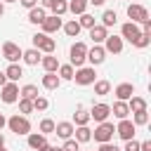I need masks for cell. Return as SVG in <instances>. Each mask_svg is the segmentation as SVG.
I'll use <instances>...</instances> for the list:
<instances>
[{
    "label": "cell",
    "instance_id": "36",
    "mask_svg": "<svg viewBox=\"0 0 151 151\" xmlns=\"http://www.w3.org/2000/svg\"><path fill=\"white\" fill-rule=\"evenodd\" d=\"M78 24H80V28H87V31H90L92 26H97V19H94L92 14H87V12H85V14H80Z\"/></svg>",
    "mask_w": 151,
    "mask_h": 151
},
{
    "label": "cell",
    "instance_id": "21",
    "mask_svg": "<svg viewBox=\"0 0 151 151\" xmlns=\"http://www.w3.org/2000/svg\"><path fill=\"white\" fill-rule=\"evenodd\" d=\"M146 99L144 97H137V94H132L130 99H127V109H130V113H137V111H146Z\"/></svg>",
    "mask_w": 151,
    "mask_h": 151
},
{
    "label": "cell",
    "instance_id": "7",
    "mask_svg": "<svg viewBox=\"0 0 151 151\" xmlns=\"http://www.w3.org/2000/svg\"><path fill=\"white\" fill-rule=\"evenodd\" d=\"M134 132H137V125H134L130 118H125V120H118V125H116V134H118L123 142H127V139H134Z\"/></svg>",
    "mask_w": 151,
    "mask_h": 151
},
{
    "label": "cell",
    "instance_id": "32",
    "mask_svg": "<svg viewBox=\"0 0 151 151\" xmlns=\"http://www.w3.org/2000/svg\"><path fill=\"white\" fill-rule=\"evenodd\" d=\"M35 97H38V87H35V85H31V83H28V85H24V87L19 90V99H31V101H33Z\"/></svg>",
    "mask_w": 151,
    "mask_h": 151
},
{
    "label": "cell",
    "instance_id": "45",
    "mask_svg": "<svg viewBox=\"0 0 151 151\" xmlns=\"http://www.w3.org/2000/svg\"><path fill=\"white\" fill-rule=\"evenodd\" d=\"M139 151H151V139H146V142H139Z\"/></svg>",
    "mask_w": 151,
    "mask_h": 151
},
{
    "label": "cell",
    "instance_id": "29",
    "mask_svg": "<svg viewBox=\"0 0 151 151\" xmlns=\"http://www.w3.org/2000/svg\"><path fill=\"white\" fill-rule=\"evenodd\" d=\"M68 12L71 14H85L87 12V0H68Z\"/></svg>",
    "mask_w": 151,
    "mask_h": 151
},
{
    "label": "cell",
    "instance_id": "19",
    "mask_svg": "<svg viewBox=\"0 0 151 151\" xmlns=\"http://www.w3.org/2000/svg\"><path fill=\"white\" fill-rule=\"evenodd\" d=\"M45 17H47V9H42L40 5H35L33 9H28V21L35 24V26H40V24L45 21Z\"/></svg>",
    "mask_w": 151,
    "mask_h": 151
},
{
    "label": "cell",
    "instance_id": "41",
    "mask_svg": "<svg viewBox=\"0 0 151 151\" xmlns=\"http://www.w3.org/2000/svg\"><path fill=\"white\" fill-rule=\"evenodd\" d=\"M61 151H80V144L71 137V139H64V146H61Z\"/></svg>",
    "mask_w": 151,
    "mask_h": 151
},
{
    "label": "cell",
    "instance_id": "46",
    "mask_svg": "<svg viewBox=\"0 0 151 151\" xmlns=\"http://www.w3.org/2000/svg\"><path fill=\"white\" fill-rule=\"evenodd\" d=\"M52 5H54V0H40V7H42V9H50Z\"/></svg>",
    "mask_w": 151,
    "mask_h": 151
},
{
    "label": "cell",
    "instance_id": "14",
    "mask_svg": "<svg viewBox=\"0 0 151 151\" xmlns=\"http://www.w3.org/2000/svg\"><path fill=\"white\" fill-rule=\"evenodd\" d=\"M35 50H38L40 54H52V52L57 50V42H54V38H50V35H45V33H40V40H38V45H35Z\"/></svg>",
    "mask_w": 151,
    "mask_h": 151
},
{
    "label": "cell",
    "instance_id": "31",
    "mask_svg": "<svg viewBox=\"0 0 151 151\" xmlns=\"http://www.w3.org/2000/svg\"><path fill=\"white\" fill-rule=\"evenodd\" d=\"M116 21H118V14H116L113 9H104V14H101V26H104V28H111V26H116Z\"/></svg>",
    "mask_w": 151,
    "mask_h": 151
},
{
    "label": "cell",
    "instance_id": "26",
    "mask_svg": "<svg viewBox=\"0 0 151 151\" xmlns=\"http://www.w3.org/2000/svg\"><path fill=\"white\" fill-rule=\"evenodd\" d=\"M61 28H64V33H66L68 38H78V33L83 31V28H80V24H78V19H71V21L61 24Z\"/></svg>",
    "mask_w": 151,
    "mask_h": 151
},
{
    "label": "cell",
    "instance_id": "50",
    "mask_svg": "<svg viewBox=\"0 0 151 151\" xmlns=\"http://www.w3.org/2000/svg\"><path fill=\"white\" fill-rule=\"evenodd\" d=\"M40 151H61V146H50V144H47V146L40 149Z\"/></svg>",
    "mask_w": 151,
    "mask_h": 151
},
{
    "label": "cell",
    "instance_id": "48",
    "mask_svg": "<svg viewBox=\"0 0 151 151\" xmlns=\"http://www.w3.org/2000/svg\"><path fill=\"white\" fill-rule=\"evenodd\" d=\"M106 0H87V5H94V7H101Z\"/></svg>",
    "mask_w": 151,
    "mask_h": 151
},
{
    "label": "cell",
    "instance_id": "1",
    "mask_svg": "<svg viewBox=\"0 0 151 151\" xmlns=\"http://www.w3.org/2000/svg\"><path fill=\"white\" fill-rule=\"evenodd\" d=\"M68 57H71V66H73V68H80V66L87 61V45H85L83 40L73 42L71 50H68Z\"/></svg>",
    "mask_w": 151,
    "mask_h": 151
},
{
    "label": "cell",
    "instance_id": "4",
    "mask_svg": "<svg viewBox=\"0 0 151 151\" xmlns=\"http://www.w3.org/2000/svg\"><path fill=\"white\" fill-rule=\"evenodd\" d=\"M73 80H76V85H92L94 80H97V73H94V66H80V68H76V73H73Z\"/></svg>",
    "mask_w": 151,
    "mask_h": 151
},
{
    "label": "cell",
    "instance_id": "42",
    "mask_svg": "<svg viewBox=\"0 0 151 151\" xmlns=\"http://www.w3.org/2000/svg\"><path fill=\"white\" fill-rule=\"evenodd\" d=\"M123 151H139V142H137V139H127Z\"/></svg>",
    "mask_w": 151,
    "mask_h": 151
},
{
    "label": "cell",
    "instance_id": "51",
    "mask_svg": "<svg viewBox=\"0 0 151 151\" xmlns=\"http://www.w3.org/2000/svg\"><path fill=\"white\" fill-rule=\"evenodd\" d=\"M2 146H5V134L0 132V149H2Z\"/></svg>",
    "mask_w": 151,
    "mask_h": 151
},
{
    "label": "cell",
    "instance_id": "18",
    "mask_svg": "<svg viewBox=\"0 0 151 151\" xmlns=\"http://www.w3.org/2000/svg\"><path fill=\"white\" fill-rule=\"evenodd\" d=\"M73 123H68V120H61V123H57L54 125V132H57V137H61V139H71L73 137Z\"/></svg>",
    "mask_w": 151,
    "mask_h": 151
},
{
    "label": "cell",
    "instance_id": "17",
    "mask_svg": "<svg viewBox=\"0 0 151 151\" xmlns=\"http://www.w3.org/2000/svg\"><path fill=\"white\" fill-rule=\"evenodd\" d=\"M106 35H109V28H104L101 24H97V26L90 28V40H92L94 45H101V42L106 40Z\"/></svg>",
    "mask_w": 151,
    "mask_h": 151
},
{
    "label": "cell",
    "instance_id": "37",
    "mask_svg": "<svg viewBox=\"0 0 151 151\" xmlns=\"http://www.w3.org/2000/svg\"><path fill=\"white\" fill-rule=\"evenodd\" d=\"M47 106H50V101H47V97H35L33 99V111H47Z\"/></svg>",
    "mask_w": 151,
    "mask_h": 151
},
{
    "label": "cell",
    "instance_id": "15",
    "mask_svg": "<svg viewBox=\"0 0 151 151\" xmlns=\"http://www.w3.org/2000/svg\"><path fill=\"white\" fill-rule=\"evenodd\" d=\"M113 94H116L118 101H127V99L134 94V85H132V83H120V85L113 90Z\"/></svg>",
    "mask_w": 151,
    "mask_h": 151
},
{
    "label": "cell",
    "instance_id": "11",
    "mask_svg": "<svg viewBox=\"0 0 151 151\" xmlns=\"http://www.w3.org/2000/svg\"><path fill=\"white\" fill-rule=\"evenodd\" d=\"M106 54H120L123 52V38L120 35H106V40L101 42Z\"/></svg>",
    "mask_w": 151,
    "mask_h": 151
},
{
    "label": "cell",
    "instance_id": "5",
    "mask_svg": "<svg viewBox=\"0 0 151 151\" xmlns=\"http://www.w3.org/2000/svg\"><path fill=\"white\" fill-rule=\"evenodd\" d=\"M127 17H130L132 24H144L149 19V9L144 5H139V2H130L127 5Z\"/></svg>",
    "mask_w": 151,
    "mask_h": 151
},
{
    "label": "cell",
    "instance_id": "40",
    "mask_svg": "<svg viewBox=\"0 0 151 151\" xmlns=\"http://www.w3.org/2000/svg\"><path fill=\"white\" fill-rule=\"evenodd\" d=\"M149 42H151V35L142 33V35H139V38H137V40H134L132 45H134V47H139V50H144V47H149Z\"/></svg>",
    "mask_w": 151,
    "mask_h": 151
},
{
    "label": "cell",
    "instance_id": "49",
    "mask_svg": "<svg viewBox=\"0 0 151 151\" xmlns=\"http://www.w3.org/2000/svg\"><path fill=\"white\" fill-rule=\"evenodd\" d=\"M7 83H9V80H7V76H5V71H0V87H2V85H7Z\"/></svg>",
    "mask_w": 151,
    "mask_h": 151
},
{
    "label": "cell",
    "instance_id": "22",
    "mask_svg": "<svg viewBox=\"0 0 151 151\" xmlns=\"http://www.w3.org/2000/svg\"><path fill=\"white\" fill-rule=\"evenodd\" d=\"M111 113L118 118V120H125L127 116H130V109H127V101H113V106H111Z\"/></svg>",
    "mask_w": 151,
    "mask_h": 151
},
{
    "label": "cell",
    "instance_id": "54",
    "mask_svg": "<svg viewBox=\"0 0 151 151\" xmlns=\"http://www.w3.org/2000/svg\"><path fill=\"white\" fill-rule=\"evenodd\" d=\"M0 151H7V149H5V146H2V149H0Z\"/></svg>",
    "mask_w": 151,
    "mask_h": 151
},
{
    "label": "cell",
    "instance_id": "16",
    "mask_svg": "<svg viewBox=\"0 0 151 151\" xmlns=\"http://www.w3.org/2000/svg\"><path fill=\"white\" fill-rule=\"evenodd\" d=\"M26 137H28V146H31L33 151H40V149L47 146V137L40 134V132H28Z\"/></svg>",
    "mask_w": 151,
    "mask_h": 151
},
{
    "label": "cell",
    "instance_id": "30",
    "mask_svg": "<svg viewBox=\"0 0 151 151\" xmlns=\"http://www.w3.org/2000/svg\"><path fill=\"white\" fill-rule=\"evenodd\" d=\"M73 73H76V68L71 64H59V68H57L59 80H73Z\"/></svg>",
    "mask_w": 151,
    "mask_h": 151
},
{
    "label": "cell",
    "instance_id": "23",
    "mask_svg": "<svg viewBox=\"0 0 151 151\" xmlns=\"http://www.w3.org/2000/svg\"><path fill=\"white\" fill-rule=\"evenodd\" d=\"M90 123V111L85 106H78L76 113H73V127H80V125H87Z\"/></svg>",
    "mask_w": 151,
    "mask_h": 151
},
{
    "label": "cell",
    "instance_id": "2",
    "mask_svg": "<svg viewBox=\"0 0 151 151\" xmlns=\"http://www.w3.org/2000/svg\"><path fill=\"white\" fill-rule=\"evenodd\" d=\"M7 127H9L14 134H28V132H31V120H28V116L14 113L12 118H7Z\"/></svg>",
    "mask_w": 151,
    "mask_h": 151
},
{
    "label": "cell",
    "instance_id": "52",
    "mask_svg": "<svg viewBox=\"0 0 151 151\" xmlns=\"http://www.w3.org/2000/svg\"><path fill=\"white\" fill-rule=\"evenodd\" d=\"M2 14H5V5L0 2V17H2Z\"/></svg>",
    "mask_w": 151,
    "mask_h": 151
},
{
    "label": "cell",
    "instance_id": "47",
    "mask_svg": "<svg viewBox=\"0 0 151 151\" xmlns=\"http://www.w3.org/2000/svg\"><path fill=\"white\" fill-rule=\"evenodd\" d=\"M7 127V118H5V113H0V132Z\"/></svg>",
    "mask_w": 151,
    "mask_h": 151
},
{
    "label": "cell",
    "instance_id": "53",
    "mask_svg": "<svg viewBox=\"0 0 151 151\" xmlns=\"http://www.w3.org/2000/svg\"><path fill=\"white\" fill-rule=\"evenodd\" d=\"M0 2H2V5H5V2H19V0H0Z\"/></svg>",
    "mask_w": 151,
    "mask_h": 151
},
{
    "label": "cell",
    "instance_id": "44",
    "mask_svg": "<svg viewBox=\"0 0 151 151\" xmlns=\"http://www.w3.org/2000/svg\"><path fill=\"white\" fill-rule=\"evenodd\" d=\"M19 5H21V7H26V9H33V7L38 5V0H19Z\"/></svg>",
    "mask_w": 151,
    "mask_h": 151
},
{
    "label": "cell",
    "instance_id": "39",
    "mask_svg": "<svg viewBox=\"0 0 151 151\" xmlns=\"http://www.w3.org/2000/svg\"><path fill=\"white\" fill-rule=\"evenodd\" d=\"M132 123H134V125H146V123H149V111H137V113H132Z\"/></svg>",
    "mask_w": 151,
    "mask_h": 151
},
{
    "label": "cell",
    "instance_id": "25",
    "mask_svg": "<svg viewBox=\"0 0 151 151\" xmlns=\"http://www.w3.org/2000/svg\"><path fill=\"white\" fill-rule=\"evenodd\" d=\"M40 64H42L45 73H57V68H59V59H57L54 54H45V57L40 59Z\"/></svg>",
    "mask_w": 151,
    "mask_h": 151
},
{
    "label": "cell",
    "instance_id": "34",
    "mask_svg": "<svg viewBox=\"0 0 151 151\" xmlns=\"http://www.w3.org/2000/svg\"><path fill=\"white\" fill-rule=\"evenodd\" d=\"M92 85H94V94H99V97H106L111 92V83L109 80H94Z\"/></svg>",
    "mask_w": 151,
    "mask_h": 151
},
{
    "label": "cell",
    "instance_id": "6",
    "mask_svg": "<svg viewBox=\"0 0 151 151\" xmlns=\"http://www.w3.org/2000/svg\"><path fill=\"white\" fill-rule=\"evenodd\" d=\"M21 54H24V50L17 45V42H12V40H7V42H2V57L9 61V64H19V59H21Z\"/></svg>",
    "mask_w": 151,
    "mask_h": 151
},
{
    "label": "cell",
    "instance_id": "3",
    "mask_svg": "<svg viewBox=\"0 0 151 151\" xmlns=\"http://www.w3.org/2000/svg\"><path fill=\"white\" fill-rule=\"evenodd\" d=\"M113 134H116V127H113V123H109V120L99 123V125L92 130V137H94V142H99V144L111 142V139H113Z\"/></svg>",
    "mask_w": 151,
    "mask_h": 151
},
{
    "label": "cell",
    "instance_id": "43",
    "mask_svg": "<svg viewBox=\"0 0 151 151\" xmlns=\"http://www.w3.org/2000/svg\"><path fill=\"white\" fill-rule=\"evenodd\" d=\"M97 151H120V149H118L113 142H106V144H99V149H97Z\"/></svg>",
    "mask_w": 151,
    "mask_h": 151
},
{
    "label": "cell",
    "instance_id": "35",
    "mask_svg": "<svg viewBox=\"0 0 151 151\" xmlns=\"http://www.w3.org/2000/svg\"><path fill=\"white\" fill-rule=\"evenodd\" d=\"M54 125H57V123H54L52 118H42V120H40V127H38V132L47 137V134H52V132H54Z\"/></svg>",
    "mask_w": 151,
    "mask_h": 151
},
{
    "label": "cell",
    "instance_id": "27",
    "mask_svg": "<svg viewBox=\"0 0 151 151\" xmlns=\"http://www.w3.org/2000/svg\"><path fill=\"white\" fill-rule=\"evenodd\" d=\"M5 76H7V80H9V83H17V80L24 76V68H21L19 64H9V66L5 68Z\"/></svg>",
    "mask_w": 151,
    "mask_h": 151
},
{
    "label": "cell",
    "instance_id": "8",
    "mask_svg": "<svg viewBox=\"0 0 151 151\" xmlns=\"http://www.w3.org/2000/svg\"><path fill=\"white\" fill-rule=\"evenodd\" d=\"M0 99H2L5 104H14V101H19V85H17V83H7V85H2V87H0Z\"/></svg>",
    "mask_w": 151,
    "mask_h": 151
},
{
    "label": "cell",
    "instance_id": "20",
    "mask_svg": "<svg viewBox=\"0 0 151 151\" xmlns=\"http://www.w3.org/2000/svg\"><path fill=\"white\" fill-rule=\"evenodd\" d=\"M21 59H24V64H28V66H38V64H40V59H42V54H40L35 47H31V50H24Z\"/></svg>",
    "mask_w": 151,
    "mask_h": 151
},
{
    "label": "cell",
    "instance_id": "13",
    "mask_svg": "<svg viewBox=\"0 0 151 151\" xmlns=\"http://www.w3.org/2000/svg\"><path fill=\"white\" fill-rule=\"evenodd\" d=\"M104 59H106V52H104L101 45H92V47H87V61H90L92 66L104 64Z\"/></svg>",
    "mask_w": 151,
    "mask_h": 151
},
{
    "label": "cell",
    "instance_id": "10",
    "mask_svg": "<svg viewBox=\"0 0 151 151\" xmlns=\"http://www.w3.org/2000/svg\"><path fill=\"white\" fill-rule=\"evenodd\" d=\"M139 35H142V31H139V24L125 21V24L120 26V38H123V40H127V42H134Z\"/></svg>",
    "mask_w": 151,
    "mask_h": 151
},
{
    "label": "cell",
    "instance_id": "9",
    "mask_svg": "<svg viewBox=\"0 0 151 151\" xmlns=\"http://www.w3.org/2000/svg\"><path fill=\"white\" fill-rule=\"evenodd\" d=\"M109 116H111V106L104 104V101H99L90 109V120H94V123H104Z\"/></svg>",
    "mask_w": 151,
    "mask_h": 151
},
{
    "label": "cell",
    "instance_id": "28",
    "mask_svg": "<svg viewBox=\"0 0 151 151\" xmlns=\"http://www.w3.org/2000/svg\"><path fill=\"white\" fill-rule=\"evenodd\" d=\"M40 83H42V87H45V90H57V87L61 85V80H59V76H57V73H45Z\"/></svg>",
    "mask_w": 151,
    "mask_h": 151
},
{
    "label": "cell",
    "instance_id": "12",
    "mask_svg": "<svg viewBox=\"0 0 151 151\" xmlns=\"http://www.w3.org/2000/svg\"><path fill=\"white\" fill-rule=\"evenodd\" d=\"M40 28H42V33H45V35H50V33H57V31L61 28V17L47 14V17H45V21L40 24Z\"/></svg>",
    "mask_w": 151,
    "mask_h": 151
},
{
    "label": "cell",
    "instance_id": "38",
    "mask_svg": "<svg viewBox=\"0 0 151 151\" xmlns=\"http://www.w3.org/2000/svg\"><path fill=\"white\" fill-rule=\"evenodd\" d=\"M19 113H21V116L33 113V101H31V99H19Z\"/></svg>",
    "mask_w": 151,
    "mask_h": 151
},
{
    "label": "cell",
    "instance_id": "33",
    "mask_svg": "<svg viewBox=\"0 0 151 151\" xmlns=\"http://www.w3.org/2000/svg\"><path fill=\"white\" fill-rule=\"evenodd\" d=\"M50 12H52L54 17H64V14L68 12V0H54V5L50 7Z\"/></svg>",
    "mask_w": 151,
    "mask_h": 151
},
{
    "label": "cell",
    "instance_id": "24",
    "mask_svg": "<svg viewBox=\"0 0 151 151\" xmlns=\"http://www.w3.org/2000/svg\"><path fill=\"white\" fill-rule=\"evenodd\" d=\"M73 139H76L78 144H87V142L92 139V130H90L87 125H80V127L73 130Z\"/></svg>",
    "mask_w": 151,
    "mask_h": 151
}]
</instances>
